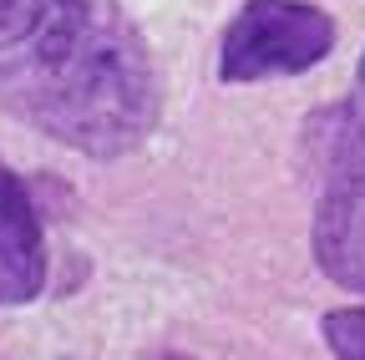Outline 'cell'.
I'll return each mask as SVG.
<instances>
[{
    "label": "cell",
    "mask_w": 365,
    "mask_h": 360,
    "mask_svg": "<svg viewBox=\"0 0 365 360\" xmlns=\"http://www.w3.org/2000/svg\"><path fill=\"white\" fill-rule=\"evenodd\" d=\"M0 112L56 148L117 163L163 117V76L122 0H0Z\"/></svg>",
    "instance_id": "6da1fadb"
},
{
    "label": "cell",
    "mask_w": 365,
    "mask_h": 360,
    "mask_svg": "<svg viewBox=\"0 0 365 360\" xmlns=\"http://www.w3.org/2000/svg\"><path fill=\"white\" fill-rule=\"evenodd\" d=\"M309 158L319 173L309 254L314 269L345 294H365V127L345 102L309 117Z\"/></svg>",
    "instance_id": "7a4b0ae2"
},
{
    "label": "cell",
    "mask_w": 365,
    "mask_h": 360,
    "mask_svg": "<svg viewBox=\"0 0 365 360\" xmlns=\"http://www.w3.org/2000/svg\"><path fill=\"white\" fill-rule=\"evenodd\" d=\"M340 26L314 0H244L218 36V81L259 86L304 76L335 51Z\"/></svg>",
    "instance_id": "3957f363"
},
{
    "label": "cell",
    "mask_w": 365,
    "mask_h": 360,
    "mask_svg": "<svg viewBox=\"0 0 365 360\" xmlns=\"http://www.w3.org/2000/svg\"><path fill=\"white\" fill-rule=\"evenodd\" d=\"M46 229L26 178L0 158V309H21L46 294Z\"/></svg>",
    "instance_id": "277c9868"
},
{
    "label": "cell",
    "mask_w": 365,
    "mask_h": 360,
    "mask_svg": "<svg viewBox=\"0 0 365 360\" xmlns=\"http://www.w3.org/2000/svg\"><path fill=\"white\" fill-rule=\"evenodd\" d=\"M319 335L335 360H365V304H335L319 314Z\"/></svg>",
    "instance_id": "5b68a950"
},
{
    "label": "cell",
    "mask_w": 365,
    "mask_h": 360,
    "mask_svg": "<svg viewBox=\"0 0 365 360\" xmlns=\"http://www.w3.org/2000/svg\"><path fill=\"white\" fill-rule=\"evenodd\" d=\"M345 112L365 127V51H360V61H355V86H350V97H345Z\"/></svg>",
    "instance_id": "8992f818"
},
{
    "label": "cell",
    "mask_w": 365,
    "mask_h": 360,
    "mask_svg": "<svg viewBox=\"0 0 365 360\" xmlns=\"http://www.w3.org/2000/svg\"><path fill=\"white\" fill-rule=\"evenodd\" d=\"M143 360H198V355H143Z\"/></svg>",
    "instance_id": "52a82bcc"
}]
</instances>
